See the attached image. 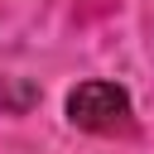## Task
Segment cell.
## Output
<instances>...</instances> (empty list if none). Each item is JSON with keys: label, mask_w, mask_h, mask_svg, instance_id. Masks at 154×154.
<instances>
[{"label": "cell", "mask_w": 154, "mask_h": 154, "mask_svg": "<svg viewBox=\"0 0 154 154\" xmlns=\"http://www.w3.org/2000/svg\"><path fill=\"white\" fill-rule=\"evenodd\" d=\"M67 120L87 135H130L135 125V106L125 96V87L116 82H82L67 91Z\"/></svg>", "instance_id": "6da1fadb"}]
</instances>
